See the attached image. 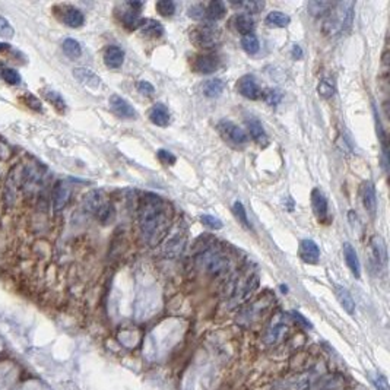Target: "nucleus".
Instances as JSON below:
<instances>
[{"label":"nucleus","instance_id":"obj_1","mask_svg":"<svg viewBox=\"0 0 390 390\" xmlns=\"http://www.w3.org/2000/svg\"><path fill=\"white\" fill-rule=\"evenodd\" d=\"M173 212L170 205L159 196L146 193L139 206V224L145 240L155 246L167 234Z\"/></svg>","mask_w":390,"mask_h":390},{"label":"nucleus","instance_id":"obj_2","mask_svg":"<svg viewBox=\"0 0 390 390\" xmlns=\"http://www.w3.org/2000/svg\"><path fill=\"white\" fill-rule=\"evenodd\" d=\"M354 1H339L332 4L329 10V18L324 22V31L329 35H338L347 31L352 24L354 18Z\"/></svg>","mask_w":390,"mask_h":390},{"label":"nucleus","instance_id":"obj_3","mask_svg":"<svg viewBox=\"0 0 390 390\" xmlns=\"http://www.w3.org/2000/svg\"><path fill=\"white\" fill-rule=\"evenodd\" d=\"M197 262L199 265L211 275H222L227 272V269L230 268V259L225 253L219 251V250H213V248H208L203 253H200L197 256Z\"/></svg>","mask_w":390,"mask_h":390},{"label":"nucleus","instance_id":"obj_4","mask_svg":"<svg viewBox=\"0 0 390 390\" xmlns=\"http://www.w3.org/2000/svg\"><path fill=\"white\" fill-rule=\"evenodd\" d=\"M190 39L200 48H212L221 41V31L215 25H202L190 34Z\"/></svg>","mask_w":390,"mask_h":390},{"label":"nucleus","instance_id":"obj_5","mask_svg":"<svg viewBox=\"0 0 390 390\" xmlns=\"http://www.w3.org/2000/svg\"><path fill=\"white\" fill-rule=\"evenodd\" d=\"M386 260V247L380 235H376L368 246V262L373 271H380Z\"/></svg>","mask_w":390,"mask_h":390},{"label":"nucleus","instance_id":"obj_6","mask_svg":"<svg viewBox=\"0 0 390 390\" xmlns=\"http://www.w3.org/2000/svg\"><path fill=\"white\" fill-rule=\"evenodd\" d=\"M218 129L221 132V135L230 141L231 143L234 145H246L248 138L246 135V132L243 129H240L237 124H234L233 121H228V120H222L219 124H218Z\"/></svg>","mask_w":390,"mask_h":390},{"label":"nucleus","instance_id":"obj_7","mask_svg":"<svg viewBox=\"0 0 390 390\" xmlns=\"http://www.w3.org/2000/svg\"><path fill=\"white\" fill-rule=\"evenodd\" d=\"M237 91L244 98H248V100H259V98H262V89L259 88L256 79L253 78V76H250V75L243 76V78L238 80Z\"/></svg>","mask_w":390,"mask_h":390},{"label":"nucleus","instance_id":"obj_8","mask_svg":"<svg viewBox=\"0 0 390 390\" xmlns=\"http://www.w3.org/2000/svg\"><path fill=\"white\" fill-rule=\"evenodd\" d=\"M110 108L113 110V113L121 118H136V110L120 95H111L110 97Z\"/></svg>","mask_w":390,"mask_h":390},{"label":"nucleus","instance_id":"obj_9","mask_svg":"<svg viewBox=\"0 0 390 390\" xmlns=\"http://www.w3.org/2000/svg\"><path fill=\"white\" fill-rule=\"evenodd\" d=\"M300 257L303 262L314 265L320 259V250L319 246L313 240H303L300 243Z\"/></svg>","mask_w":390,"mask_h":390},{"label":"nucleus","instance_id":"obj_10","mask_svg":"<svg viewBox=\"0 0 390 390\" xmlns=\"http://www.w3.org/2000/svg\"><path fill=\"white\" fill-rule=\"evenodd\" d=\"M62 21L68 27H71V28H79V27L83 25L85 16H83V13L79 10L78 7H75V6H63Z\"/></svg>","mask_w":390,"mask_h":390},{"label":"nucleus","instance_id":"obj_11","mask_svg":"<svg viewBox=\"0 0 390 390\" xmlns=\"http://www.w3.org/2000/svg\"><path fill=\"white\" fill-rule=\"evenodd\" d=\"M73 76L78 79L79 82L91 89H98L101 86V79L97 73H94L92 71L86 69V68H76L73 69Z\"/></svg>","mask_w":390,"mask_h":390},{"label":"nucleus","instance_id":"obj_12","mask_svg":"<svg viewBox=\"0 0 390 390\" xmlns=\"http://www.w3.org/2000/svg\"><path fill=\"white\" fill-rule=\"evenodd\" d=\"M362 203L367 212L374 216L377 211V197H376V189L371 181H367L362 184Z\"/></svg>","mask_w":390,"mask_h":390},{"label":"nucleus","instance_id":"obj_13","mask_svg":"<svg viewBox=\"0 0 390 390\" xmlns=\"http://www.w3.org/2000/svg\"><path fill=\"white\" fill-rule=\"evenodd\" d=\"M312 206L314 215L319 221H326L327 218V200L319 189H314L312 192Z\"/></svg>","mask_w":390,"mask_h":390},{"label":"nucleus","instance_id":"obj_14","mask_svg":"<svg viewBox=\"0 0 390 390\" xmlns=\"http://www.w3.org/2000/svg\"><path fill=\"white\" fill-rule=\"evenodd\" d=\"M124 62V51L117 45H110L104 53V63L110 69H118L121 68Z\"/></svg>","mask_w":390,"mask_h":390},{"label":"nucleus","instance_id":"obj_15","mask_svg":"<svg viewBox=\"0 0 390 390\" xmlns=\"http://www.w3.org/2000/svg\"><path fill=\"white\" fill-rule=\"evenodd\" d=\"M218 66H219V62L215 56H199L196 57L195 65H193L196 72L205 73V75L215 72Z\"/></svg>","mask_w":390,"mask_h":390},{"label":"nucleus","instance_id":"obj_16","mask_svg":"<svg viewBox=\"0 0 390 390\" xmlns=\"http://www.w3.org/2000/svg\"><path fill=\"white\" fill-rule=\"evenodd\" d=\"M335 295H336L339 304L344 307V310L348 314L354 316L355 314V301L352 298L351 292L342 285H335Z\"/></svg>","mask_w":390,"mask_h":390},{"label":"nucleus","instance_id":"obj_17","mask_svg":"<svg viewBox=\"0 0 390 390\" xmlns=\"http://www.w3.org/2000/svg\"><path fill=\"white\" fill-rule=\"evenodd\" d=\"M344 256H345V262L350 268V271L352 272V275L355 278H359L361 276V265H359V259L356 256V251L355 248L352 247L350 243H345L344 244Z\"/></svg>","mask_w":390,"mask_h":390},{"label":"nucleus","instance_id":"obj_18","mask_svg":"<svg viewBox=\"0 0 390 390\" xmlns=\"http://www.w3.org/2000/svg\"><path fill=\"white\" fill-rule=\"evenodd\" d=\"M247 129H248V133L253 138V141H256L260 145H266L268 143V135H266L262 123L257 118L247 120Z\"/></svg>","mask_w":390,"mask_h":390},{"label":"nucleus","instance_id":"obj_19","mask_svg":"<svg viewBox=\"0 0 390 390\" xmlns=\"http://www.w3.org/2000/svg\"><path fill=\"white\" fill-rule=\"evenodd\" d=\"M149 120L161 127H165L170 123V113L168 108L164 104H156L152 107L151 113H149Z\"/></svg>","mask_w":390,"mask_h":390},{"label":"nucleus","instance_id":"obj_20","mask_svg":"<svg viewBox=\"0 0 390 390\" xmlns=\"http://www.w3.org/2000/svg\"><path fill=\"white\" fill-rule=\"evenodd\" d=\"M202 89H203V94L208 98H215V97H219L224 92L225 82L222 79H211V80H206L203 83Z\"/></svg>","mask_w":390,"mask_h":390},{"label":"nucleus","instance_id":"obj_21","mask_svg":"<svg viewBox=\"0 0 390 390\" xmlns=\"http://www.w3.org/2000/svg\"><path fill=\"white\" fill-rule=\"evenodd\" d=\"M235 30L243 34V35H248V34H253L254 31V21L250 15L247 13H241L238 16H235Z\"/></svg>","mask_w":390,"mask_h":390},{"label":"nucleus","instance_id":"obj_22","mask_svg":"<svg viewBox=\"0 0 390 390\" xmlns=\"http://www.w3.org/2000/svg\"><path fill=\"white\" fill-rule=\"evenodd\" d=\"M42 97L59 111V113H65L68 106H66V101L63 100V97L57 92V91H53L50 88L47 89H42Z\"/></svg>","mask_w":390,"mask_h":390},{"label":"nucleus","instance_id":"obj_23","mask_svg":"<svg viewBox=\"0 0 390 390\" xmlns=\"http://www.w3.org/2000/svg\"><path fill=\"white\" fill-rule=\"evenodd\" d=\"M139 28L142 34L149 37H161L164 34V27L154 19H141Z\"/></svg>","mask_w":390,"mask_h":390},{"label":"nucleus","instance_id":"obj_24","mask_svg":"<svg viewBox=\"0 0 390 390\" xmlns=\"http://www.w3.org/2000/svg\"><path fill=\"white\" fill-rule=\"evenodd\" d=\"M69 196H71V190L63 184V183H59L54 189V195H53V202H54V209L56 211H60L66 206L68 200H69Z\"/></svg>","mask_w":390,"mask_h":390},{"label":"nucleus","instance_id":"obj_25","mask_svg":"<svg viewBox=\"0 0 390 390\" xmlns=\"http://www.w3.org/2000/svg\"><path fill=\"white\" fill-rule=\"evenodd\" d=\"M265 22H266L269 27H273V28H285V27L291 22V18H289L288 15L282 13V12L273 10V12H271V13L266 16Z\"/></svg>","mask_w":390,"mask_h":390},{"label":"nucleus","instance_id":"obj_26","mask_svg":"<svg viewBox=\"0 0 390 390\" xmlns=\"http://www.w3.org/2000/svg\"><path fill=\"white\" fill-rule=\"evenodd\" d=\"M206 10V18L211 19V21H218L221 18H224L225 15V4L219 0H215V1H211L209 6L205 9Z\"/></svg>","mask_w":390,"mask_h":390},{"label":"nucleus","instance_id":"obj_27","mask_svg":"<svg viewBox=\"0 0 390 390\" xmlns=\"http://www.w3.org/2000/svg\"><path fill=\"white\" fill-rule=\"evenodd\" d=\"M62 50L63 53L69 57V59H78L82 54V47L76 39L66 38L62 44Z\"/></svg>","mask_w":390,"mask_h":390},{"label":"nucleus","instance_id":"obj_28","mask_svg":"<svg viewBox=\"0 0 390 390\" xmlns=\"http://www.w3.org/2000/svg\"><path fill=\"white\" fill-rule=\"evenodd\" d=\"M241 47L244 48L246 53L248 54H256L260 48L259 39L254 34H248V35H243L241 38Z\"/></svg>","mask_w":390,"mask_h":390},{"label":"nucleus","instance_id":"obj_29","mask_svg":"<svg viewBox=\"0 0 390 390\" xmlns=\"http://www.w3.org/2000/svg\"><path fill=\"white\" fill-rule=\"evenodd\" d=\"M231 4L234 6V7H238V9H243L244 12H247V15L248 13H257V12H260L263 7H265V3L263 1H231Z\"/></svg>","mask_w":390,"mask_h":390},{"label":"nucleus","instance_id":"obj_30","mask_svg":"<svg viewBox=\"0 0 390 390\" xmlns=\"http://www.w3.org/2000/svg\"><path fill=\"white\" fill-rule=\"evenodd\" d=\"M0 78L9 85H18L21 82V75L18 73V71L12 68H6L3 65H0Z\"/></svg>","mask_w":390,"mask_h":390},{"label":"nucleus","instance_id":"obj_31","mask_svg":"<svg viewBox=\"0 0 390 390\" xmlns=\"http://www.w3.org/2000/svg\"><path fill=\"white\" fill-rule=\"evenodd\" d=\"M330 7H332V3H329V1H310L309 3V10L314 16L327 15Z\"/></svg>","mask_w":390,"mask_h":390},{"label":"nucleus","instance_id":"obj_32","mask_svg":"<svg viewBox=\"0 0 390 390\" xmlns=\"http://www.w3.org/2000/svg\"><path fill=\"white\" fill-rule=\"evenodd\" d=\"M286 332V326L284 323H275L272 327L268 330L266 333V342L268 344H275L276 341H279V338Z\"/></svg>","mask_w":390,"mask_h":390},{"label":"nucleus","instance_id":"obj_33","mask_svg":"<svg viewBox=\"0 0 390 390\" xmlns=\"http://www.w3.org/2000/svg\"><path fill=\"white\" fill-rule=\"evenodd\" d=\"M317 91H319V94L323 98H330L335 94V83H333V80L329 78H323L319 82Z\"/></svg>","mask_w":390,"mask_h":390},{"label":"nucleus","instance_id":"obj_34","mask_svg":"<svg viewBox=\"0 0 390 390\" xmlns=\"http://www.w3.org/2000/svg\"><path fill=\"white\" fill-rule=\"evenodd\" d=\"M155 7L161 16H171L176 12V4L171 0H159L156 1Z\"/></svg>","mask_w":390,"mask_h":390},{"label":"nucleus","instance_id":"obj_35","mask_svg":"<svg viewBox=\"0 0 390 390\" xmlns=\"http://www.w3.org/2000/svg\"><path fill=\"white\" fill-rule=\"evenodd\" d=\"M262 97L263 100L269 104V106H278L282 100V92L279 89H275V88H271V89H266L262 92Z\"/></svg>","mask_w":390,"mask_h":390},{"label":"nucleus","instance_id":"obj_36","mask_svg":"<svg viewBox=\"0 0 390 390\" xmlns=\"http://www.w3.org/2000/svg\"><path fill=\"white\" fill-rule=\"evenodd\" d=\"M22 101H24V104L27 106V107H30L31 110H34V111H42V104H41V101H39L38 98L34 95V94H31V92H25L24 94V97H22Z\"/></svg>","mask_w":390,"mask_h":390},{"label":"nucleus","instance_id":"obj_37","mask_svg":"<svg viewBox=\"0 0 390 390\" xmlns=\"http://www.w3.org/2000/svg\"><path fill=\"white\" fill-rule=\"evenodd\" d=\"M234 213L235 216H237V219H238V222H240L243 227H246V228H251V225H250V222H248V219H247L246 209H244V206H243L241 202H235L234 203Z\"/></svg>","mask_w":390,"mask_h":390},{"label":"nucleus","instance_id":"obj_38","mask_svg":"<svg viewBox=\"0 0 390 390\" xmlns=\"http://www.w3.org/2000/svg\"><path fill=\"white\" fill-rule=\"evenodd\" d=\"M15 35V30L10 22L0 15V38H12Z\"/></svg>","mask_w":390,"mask_h":390},{"label":"nucleus","instance_id":"obj_39","mask_svg":"<svg viewBox=\"0 0 390 390\" xmlns=\"http://www.w3.org/2000/svg\"><path fill=\"white\" fill-rule=\"evenodd\" d=\"M200 221H202L203 225H206V227L211 228V230H221V228H222V222H221V219H218V218H215V216H212V215H202V216H200Z\"/></svg>","mask_w":390,"mask_h":390},{"label":"nucleus","instance_id":"obj_40","mask_svg":"<svg viewBox=\"0 0 390 390\" xmlns=\"http://www.w3.org/2000/svg\"><path fill=\"white\" fill-rule=\"evenodd\" d=\"M138 91H139L142 95L152 97L154 92H155V88H154L149 82H146V80H141V82L138 83Z\"/></svg>","mask_w":390,"mask_h":390},{"label":"nucleus","instance_id":"obj_41","mask_svg":"<svg viewBox=\"0 0 390 390\" xmlns=\"http://www.w3.org/2000/svg\"><path fill=\"white\" fill-rule=\"evenodd\" d=\"M189 16L195 19H205L206 18V10L202 4H195L189 9Z\"/></svg>","mask_w":390,"mask_h":390},{"label":"nucleus","instance_id":"obj_42","mask_svg":"<svg viewBox=\"0 0 390 390\" xmlns=\"http://www.w3.org/2000/svg\"><path fill=\"white\" fill-rule=\"evenodd\" d=\"M158 158L162 164H167V165H173L176 162V156L173 155L170 151H165V149H159L158 151Z\"/></svg>","mask_w":390,"mask_h":390},{"label":"nucleus","instance_id":"obj_43","mask_svg":"<svg viewBox=\"0 0 390 390\" xmlns=\"http://www.w3.org/2000/svg\"><path fill=\"white\" fill-rule=\"evenodd\" d=\"M373 383H374L377 390H389V383H388L386 377H383V376H377L376 379H373Z\"/></svg>","mask_w":390,"mask_h":390},{"label":"nucleus","instance_id":"obj_44","mask_svg":"<svg viewBox=\"0 0 390 390\" xmlns=\"http://www.w3.org/2000/svg\"><path fill=\"white\" fill-rule=\"evenodd\" d=\"M291 54H292L294 59H301V57H303V50H301V47H300V45H294Z\"/></svg>","mask_w":390,"mask_h":390},{"label":"nucleus","instance_id":"obj_45","mask_svg":"<svg viewBox=\"0 0 390 390\" xmlns=\"http://www.w3.org/2000/svg\"><path fill=\"white\" fill-rule=\"evenodd\" d=\"M292 316H294V317H295V320H298V321H300L301 324H304V326H307V327H310V326H312V324L309 323V320H306V319H304V317H303V316H301L300 313L294 312V313H292Z\"/></svg>","mask_w":390,"mask_h":390},{"label":"nucleus","instance_id":"obj_46","mask_svg":"<svg viewBox=\"0 0 390 390\" xmlns=\"http://www.w3.org/2000/svg\"><path fill=\"white\" fill-rule=\"evenodd\" d=\"M7 48H9L7 44H1V42H0V51H4V50H7Z\"/></svg>","mask_w":390,"mask_h":390}]
</instances>
